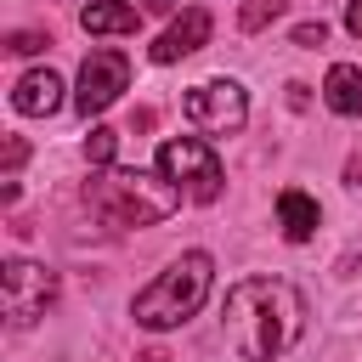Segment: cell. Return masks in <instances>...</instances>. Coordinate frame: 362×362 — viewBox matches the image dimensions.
Segmentation results:
<instances>
[{
  "instance_id": "obj_6",
  "label": "cell",
  "mask_w": 362,
  "mask_h": 362,
  "mask_svg": "<svg viewBox=\"0 0 362 362\" xmlns=\"http://www.w3.org/2000/svg\"><path fill=\"white\" fill-rule=\"evenodd\" d=\"M0 288H6V317L17 328H28L51 300H57V272L34 266V260H6L0 266Z\"/></svg>"
},
{
  "instance_id": "obj_10",
  "label": "cell",
  "mask_w": 362,
  "mask_h": 362,
  "mask_svg": "<svg viewBox=\"0 0 362 362\" xmlns=\"http://www.w3.org/2000/svg\"><path fill=\"white\" fill-rule=\"evenodd\" d=\"M322 102H328L334 113L356 119V113H362V68H356V62H334L328 79H322Z\"/></svg>"
},
{
  "instance_id": "obj_2",
  "label": "cell",
  "mask_w": 362,
  "mask_h": 362,
  "mask_svg": "<svg viewBox=\"0 0 362 362\" xmlns=\"http://www.w3.org/2000/svg\"><path fill=\"white\" fill-rule=\"evenodd\" d=\"M85 204H90L107 226H158V221L175 215L181 187H175L164 170H158V175H147V170H107V175H96V181L85 187Z\"/></svg>"
},
{
  "instance_id": "obj_16",
  "label": "cell",
  "mask_w": 362,
  "mask_h": 362,
  "mask_svg": "<svg viewBox=\"0 0 362 362\" xmlns=\"http://www.w3.org/2000/svg\"><path fill=\"white\" fill-rule=\"evenodd\" d=\"M40 45H45V34H28V28L6 40V51H23V57H28V51H40Z\"/></svg>"
},
{
  "instance_id": "obj_5",
  "label": "cell",
  "mask_w": 362,
  "mask_h": 362,
  "mask_svg": "<svg viewBox=\"0 0 362 362\" xmlns=\"http://www.w3.org/2000/svg\"><path fill=\"white\" fill-rule=\"evenodd\" d=\"M181 113H187L198 130H209V136H232V130H243V119H249V96H243L238 79H204V85L187 90Z\"/></svg>"
},
{
  "instance_id": "obj_1",
  "label": "cell",
  "mask_w": 362,
  "mask_h": 362,
  "mask_svg": "<svg viewBox=\"0 0 362 362\" xmlns=\"http://www.w3.org/2000/svg\"><path fill=\"white\" fill-rule=\"evenodd\" d=\"M221 328L243 362H277L305 334V300L288 277H238L226 288Z\"/></svg>"
},
{
  "instance_id": "obj_18",
  "label": "cell",
  "mask_w": 362,
  "mask_h": 362,
  "mask_svg": "<svg viewBox=\"0 0 362 362\" xmlns=\"http://www.w3.org/2000/svg\"><path fill=\"white\" fill-rule=\"evenodd\" d=\"M345 28L362 40V0H351V6H345Z\"/></svg>"
},
{
  "instance_id": "obj_3",
  "label": "cell",
  "mask_w": 362,
  "mask_h": 362,
  "mask_svg": "<svg viewBox=\"0 0 362 362\" xmlns=\"http://www.w3.org/2000/svg\"><path fill=\"white\" fill-rule=\"evenodd\" d=\"M209 283H215V260H209L204 249H187L170 272H158V277L136 294L130 317H136L141 328H153V334L181 328V322H187V317H198V305L209 300Z\"/></svg>"
},
{
  "instance_id": "obj_19",
  "label": "cell",
  "mask_w": 362,
  "mask_h": 362,
  "mask_svg": "<svg viewBox=\"0 0 362 362\" xmlns=\"http://www.w3.org/2000/svg\"><path fill=\"white\" fill-rule=\"evenodd\" d=\"M136 362H170V356H164V351L153 345V351H136Z\"/></svg>"
},
{
  "instance_id": "obj_8",
  "label": "cell",
  "mask_w": 362,
  "mask_h": 362,
  "mask_svg": "<svg viewBox=\"0 0 362 362\" xmlns=\"http://www.w3.org/2000/svg\"><path fill=\"white\" fill-rule=\"evenodd\" d=\"M209 28H215L209 11H204V6H187V11L153 40V62H181V57H192V51L209 40Z\"/></svg>"
},
{
  "instance_id": "obj_9",
  "label": "cell",
  "mask_w": 362,
  "mask_h": 362,
  "mask_svg": "<svg viewBox=\"0 0 362 362\" xmlns=\"http://www.w3.org/2000/svg\"><path fill=\"white\" fill-rule=\"evenodd\" d=\"M11 107H17V113H28V119L57 113V107H62V79H57L51 68L23 74V79H17V90H11Z\"/></svg>"
},
{
  "instance_id": "obj_17",
  "label": "cell",
  "mask_w": 362,
  "mask_h": 362,
  "mask_svg": "<svg viewBox=\"0 0 362 362\" xmlns=\"http://www.w3.org/2000/svg\"><path fill=\"white\" fill-rule=\"evenodd\" d=\"M23 158H28V147H23V136H6V175H11V170H17Z\"/></svg>"
},
{
  "instance_id": "obj_11",
  "label": "cell",
  "mask_w": 362,
  "mask_h": 362,
  "mask_svg": "<svg viewBox=\"0 0 362 362\" xmlns=\"http://www.w3.org/2000/svg\"><path fill=\"white\" fill-rule=\"evenodd\" d=\"M79 23H85V34H136L141 11L124 6V0H90V6L79 11Z\"/></svg>"
},
{
  "instance_id": "obj_12",
  "label": "cell",
  "mask_w": 362,
  "mask_h": 362,
  "mask_svg": "<svg viewBox=\"0 0 362 362\" xmlns=\"http://www.w3.org/2000/svg\"><path fill=\"white\" fill-rule=\"evenodd\" d=\"M277 221H283V238H288V243H305V238L317 232V204H311L300 187H288V192L277 198Z\"/></svg>"
},
{
  "instance_id": "obj_20",
  "label": "cell",
  "mask_w": 362,
  "mask_h": 362,
  "mask_svg": "<svg viewBox=\"0 0 362 362\" xmlns=\"http://www.w3.org/2000/svg\"><path fill=\"white\" fill-rule=\"evenodd\" d=\"M141 6H147V11H175L181 0H141Z\"/></svg>"
},
{
  "instance_id": "obj_4",
  "label": "cell",
  "mask_w": 362,
  "mask_h": 362,
  "mask_svg": "<svg viewBox=\"0 0 362 362\" xmlns=\"http://www.w3.org/2000/svg\"><path fill=\"white\" fill-rule=\"evenodd\" d=\"M158 170H164L175 187H187L192 204H215V198H221V181H226L215 147L198 141V136H170V141L158 147Z\"/></svg>"
},
{
  "instance_id": "obj_14",
  "label": "cell",
  "mask_w": 362,
  "mask_h": 362,
  "mask_svg": "<svg viewBox=\"0 0 362 362\" xmlns=\"http://www.w3.org/2000/svg\"><path fill=\"white\" fill-rule=\"evenodd\" d=\"M113 153H119V130H107V124H96V130L85 136V158H90L96 170H107V164H113Z\"/></svg>"
},
{
  "instance_id": "obj_15",
  "label": "cell",
  "mask_w": 362,
  "mask_h": 362,
  "mask_svg": "<svg viewBox=\"0 0 362 362\" xmlns=\"http://www.w3.org/2000/svg\"><path fill=\"white\" fill-rule=\"evenodd\" d=\"M322 40H328V28H322V23H300V28H294V45H300V51H317Z\"/></svg>"
},
{
  "instance_id": "obj_13",
  "label": "cell",
  "mask_w": 362,
  "mask_h": 362,
  "mask_svg": "<svg viewBox=\"0 0 362 362\" xmlns=\"http://www.w3.org/2000/svg\"><path fill=\"white\" fill-rule=\"evenodd\" d=\"M288 11V0H243V11H238V28L243 34H260L266 23H277Z\"/></svg>"
},
{
  "instance_id": "obj_7",
  "label": "cell",
  "mask_w": 362,
  "mask_h": 362,
  "mask_svg": "<svg viewBox=\"0 0 362 362\" xmlns=\"http://www.w3.org/2000/svg\"><path fill=\"white\" fill-rule=\"evenodd\" d=\"M124 85H130V57L102 45V51H90V57H85V68H79V90H74V107L90 119V113L113 107Z\"/></svg>"
}]
</instances>
